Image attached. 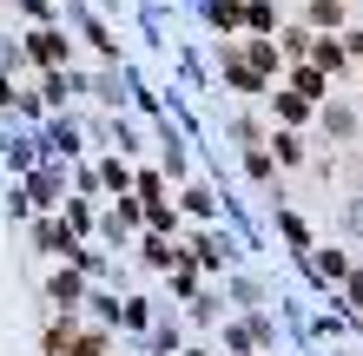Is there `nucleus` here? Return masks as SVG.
I'll return each instance as SVG.
<instances>
[{
  "label": "nucleus",
  "mask_w": 363,
  "mask_h": 356,
  "mask_svg": "<svg viewBox=\"0 0 363 356\" xmlns=\"http://www.w3.org/2000/svg\"><path fill=\"white\" fill-rule=\"evenodd\" d=\"M218 73H225V86L231 93H245V99H271V79L245 59V47H231V40H218Z\"/></svg>",
  "instance_id": "obj_1"
},
{
  "label": "nucleus",
  "mask_w": 363,
  "mask_h": 356,
  "mask_svg": "<svg viewBox=\"0 0 363 356\" xmlns=\"http://www.w3.org/2000/svg\"><path fill=\"white\" fill-rule=\"evenodd\" d=\"M67 53H73V40L60 27H33L27 33V59H33V67H67Z\"/></svg>",
  "instance_id": "obj_2"
},
{
  "label": "nucleus",
  "mask_w": 363,
  "mask_h": 356,
  "mask_svg": "<svg viewBox=\"0 0 363 356\" xmlns=\"http://www.w3.org/2000/svg\"><path fill=\"white\" fill-rule=\"evenodd\" d=\"M284 86H297V93L311 99V106H324V99H330V73L317 67V59H297V67L284 73Z\"/></svg>",
  "instance_id": "obj_3"
},
{
  "label": "nucleus",
  "mask_w": 363,
  "mask_h": 356,
  "mask_svg": "<svg viewBox=\"0 0 363 356\" xmlns=\"http://www.w3.org/2000/svg\"><path fill=\"white\" fill-rule=\"evenodd\" d=\"M245 59H251V67H258L264 79H277V73H284V47H277L271 33H251V40H245Z\"/></svg>",
  "instance_id": "obj_4"
},
{
  "label": "nucleus",
  "mask_w": 363,
  "mask_h": 356,
  "mask_svg": "<svg viewBox=\"0 0 363 356\" xmlns=\"http://www.w3.org/2000/svg\"><path fill=\"white\" fill-rule=\"evenodd\" d=\"M271 113H277V125H304L317 106H311V99L297 93V86H277V93H271Z\"/></svg>",
  "instance_id": "obj_5"
},
{
  "label": "nucleus",
  "mask_w": 363,
  "mask_h": 356,
  "mask_svg": "<svg viewBox=\"0 0 363 356\" xmlns=\"http://www.w3.org/2000/svg\"><path fill=\"white\" fill-rule=\"evenodd\" d=\"M304 27L311 33H344V0H304Z\"/></svg>",
  "instance_id": "obj_6"
},
{
  "label": "nucleus",
  "mask_w": 363,
  "mask_h": 356,
  "mask_svg": "<svg viewBox=\"0 0 363 356\" xmlns=\"http://www.w3.org/2000/svg\"><path fill=\"white\" fill-rule=\"evenodd\" d=\"M205 27L231 40V33L245 27V0H205Z\"/></svg>",
  "instance_id": "obj_7"
},
{
  "label": "nucleus",
  "mask_w": 363,
  "mask_h": 356,
  "mask_svg": "<svg viewBox=\"0 0 363 356\" xmlns=\"http://www.w3.org/2000/svg\"><path fill=\"white\" fill-rule=\"evenodd\" d=\"M311 59H317V67H324V73L337 79V73L350 67V53H344V33H317V47H311Z\"/></svg>",
  "instance_id": "obj_8"
},
{
  "label": "nucleus",
  "mask_w": 363,
  "mask_h": 356,
  "mask_svg": "<svg viewBox=\"0 0 363 356\" xmlns=\"http://www.w3.org/2000/svg\"><path fill=\"white\" fill-rule=\"evenodd\" d=\"M264 145H271V159H277V165H304V139H297V125H271V139H264Z\"/></svg>",
  "instance_id": "obj_9"
},
{
  "label": "nucleus",
  "mask_w": 363,
  "mask_h": 356,
  "mask_svg": "<svg viewBox=\"0 0 363 356\" xmlns=\"http://www.w3.org/2000/svg\"><path fill=\"white\" fill-rule=\"evenodd\" d=\"M277 47H284V59H311V47H317V33L304 27V20H297V27H284V33H277Z\"/></svg>",
  "instance_id": "obj_10"
},
{
  "label": "nucleus",
  "mask_w": 363,
  "mask_h": 356,
  "mask_svg": "<svg viewBox=\"0 0 363 356\" xmlns=\"http://www.w3.org/2000/svg\"><path fill=\"white\" fill-rule=\"evenodd\" d=\"M40 251H53V258H73V224H40Z\"/></svg>",
  "instance_id": "obj_11"
},
{
  "label": "nucleus",
  "mask_w": 363,
  "mask_h": 356,
  "mask_svg": "<svg viewBox=\"0 0 363 356\" xmlns=\"http://www.w3.org/2000/svg\"><path fill=\"white\" fill-rule=\"evenodd\" d=\"M245 27L251 33H277V0H245Z\"/></svg>",
  "instance_id": "obj_12"
},
{
  "label": "nucleus",
  "mask_w": 363,
  "mask_h": 356,
  "mask_svg": "<svg viewBox=\"0 0 363 356\" xmlns=\"http://www.w3.org/2000/svg\"><path fill=\"white\" fill-rule=\"evenodd\" d=\"M99 185L125 198V192H133V165H125V159H106V165H99Z\"/></svg>",
  "instance_id": "obj_13"
},
{
  "label": "nucleus",
  "mask_w": 363,
  "mask_h": 356,
  "mask_svg": "<svg viewBox=\"0 0 363 356\" xmlns=\"http://www.w3.org/2000/svg\"><path fill=\"white\" fill-rule=\"evenodd\" d=\"M179 205H185L191 218H218V198H211L205 185H185V192H179Z\"/></svg>",
  "instance_id": "obj_14"
},
{
  "label": "nucleus",
  "mask_w": 363,
  "mask_h": 356,
  "mask_svg": "<svg viewBox=\"0 0 363 356\" xmlns=\"http://www.w3.org/2000/svg\"><path fill=\"white\" fill-rule=\"evenodd\" d=\"M145 224L172 238V231H179V212H172V205H165V198H145Z\"/></svg>",
  "instance_id": "obj_15"
},
{
  "label": "nucleus",
  "mask_w": 363,
  "mask_h": 356,
  "mask_svg": "<svg viewBox=\"0 0 363 356\" xmlns=\"http://www.w3.org/2000/svg\"><path fill=\"white\" fill-rule=\"evenodd\" d=\"M317 277H350V258H344V251H317Z\"/></svg>",
  "instance_id": "obj_16"
},
{
  "label": "nucleus",
  "mask_w": 363,
  "mask_h": 356,
  "mask_svg": "<svg viewBox=\"0 0 363 356\" xmlns=\"http://www.w3.org/2000/svg\"><path fill=\"white\" fill-rule=\"evenodd\" d=\"M324 119H330V132H337V139H350V132H357V113H350V106H330V99H324Z\"/></svg>",
  "instance_id": "obj_17"
},
{
  "label": "nucleus",
  "mask_w": 363,
  "mask_h": 356,
  "mask_svg": "<svg viewBox=\"0 0 363 356\" xmlns=\"http://www.w3.org/2000/svg\"><path fill=\"white\" fill-rule=\"evenodd\" d=\"M53 304H79V270H60L53 277Z\"/></svg>",
  "instance_id": "obj_18"
},
{
  "label": "nucleus",
  "mask_w": 363,
  "mask_h": 356,
  "mask_svg": "<svg viewBox=\"0 0 363 356\" xmlns=\"http://www.w3.org/2000/svg\"><path fill=\"white\" fill-rule=\"evenodd\" d=\"M133 192L139 198H165V172H133Z\"/></svg>",
  "instance_id": "obj_19"
},
{
  "label": "nucleus",
  "mask_w": 363,
  "mask_h": 356,
  "mask_svg": "<svg viewBox=\"0 0 363 356\" xmlns=\"http://www.w3.org/2000/svg\"><path fill=\"white\" fill-rule=\"evenodd\" d=\"M277 231H284L291 244H311V231H304V218H297V212H277Z\"/></svg>",
  "instance_id": "obj_20"
},
{
  "label": "nucleus",
  "mask_w": 363,
  "mask_h": 356,
  "mask_svg": "<svg viewBox=\"0 0 363 356\" xmlns=\"http://www.w3.org/2000/svg\"><path fill=\"white\" fill-rule=\"evenodd\" d=\"M86 40H93V47H99L106 59H119V40H113V33H106V27H99V20H86Z\"/></svg>",
  "instance_id": "obj_21"
},
{
  "label": "nucleus",
  "mask_w": 363,
  "mask_h": 356,
  "mask_svg": "<svg viewBox=\"0 0 363 356\" xmlns=\"http://www.w3.org/2000/svg\"><path fill=\"white\" fill-rule=\"evenodd\" d=\"M67 224H73V231H86V224H93V212H86L79 198H67Z\"/></svg>",
  "instance_id": "obj_22"
},
{
  "label": "nucleus",
  "mask_w": 363,
  "mask_h": 356,
  "mask_svg": "<svg viewBox=\"0 0 363 356\" xmlns=\"http://www.w3.org/2000/svg\"><path fill=\"white\" fill-rule=\"evenodd\" d=\"M344 53H350V59H363V27H344Z\"/></svg>",
  "instance_id": "obj_23"
},
{
  "label": "nucleus",
  "mask_w": 363,
  "mask_h": 356,
  "mask_svg": "<svg viewBox=\"0 0 363 356\" xmlns=\"http://www.w3.org/2000/svg\"><path fill=\"white\" fill-rule=\"evenodd\" d=\"M20 7H27L33 20H47V7H53V0H20Z\"/></svg>",
  "instance_id": "obj_24"
},
{
  "label": "nucleus",
  "mask_w": 363,
  "mask_h": 356,
  "mask_svg": "<svg viewBox=\"0 0 363 356\" xmlns=\"http://www.w3.org/2000/svg\"><path fill=\"white\" fill-rule=\"evenodd\" d=\"M13 99H20V93H13V79L0 73V106H13Z\"/></svg>",
  "instance_id": "obj_25"
}]
</instances>
